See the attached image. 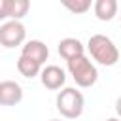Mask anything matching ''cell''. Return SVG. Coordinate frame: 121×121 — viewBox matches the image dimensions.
<instances>
[{"mask_svg":"<svg viewBox=\"0 0 121 121\" xmlns=\"http://www.w3.org/2000/svg\"><path fill=\"white\" fill-rule=\"evenodd\" d=\"M21 55L36 60L38 64H43V62L47 60V57H49V49H47V45H45L43 42H40V40H30V42H26V43L23 45Z\"/></svg>","mask_w":121,"mask_h":121,"instance_id":"cell-8","label":"cell"},{"mask_svg":"<svg viewBox=\"0 0 121 121\" xmlns=\"http://www.w3.org/2000/svg\"><path fill=\"white\" fill-rule=\"evenodd\" d=\"M8 0H0V21L8 19Z\"/></svg>","mask_w":121,"mask_h":121,"instance_id":"cell-13","label":"cell"},{"mask_svg":"<svg viewBox=\"0 0 121 121\" xmlns=\"http://www.w3.org/2000/svg\"><path fill=\"white\" fill-rule=\"evenodd\" d=\"M104 121H119L117 117H108V119H104Z\"/></svg>","mask_w":121,"mask_h":121,"instance_id":"cell-15","label":"cell"},{"mask_svg":"<svg viewBox=\"0 0 121 121\" xmlns=\"http://www.w3.org/2000/svg\"><path fill=\"white\" fill-rule=\"evenodd\" d=\"M30 8L28 0H8V15L11 17V21H19L26 15Z\"/></svg>","mask_w":121,"mask_h":121,"instance_id":"cell-11","label":"cell"},{"mask_svg":"<svg viewBox=\"0 0 121 121\" xmlns=\"http://www.w3.org/2000/svg\"><path fill=\"white\" fill-rule=\"evenodd\" d=\"M62 6L66 8V9H70L72 13H76V15H79V13H85L89 8H91V0H64L62 2Z\"/></svg>","mask_w":121,"mask_h":121,"instance_id":"cell-12","label":"cell"},{"mask_svg":"<svg viewBox=\"0 0 121 121\" xmlns=\"http://www.w3.org/2000/svg\"><path fill=\"white\" fill-rule=\"evenodd\" d=\"M115 113L121 117V95L117 96V100H115Z\"/></svg>","mask_w":121,"mask_h":121,"instance_id":"cell-14","label":"cell"},{"mask_svg":"<svg viewBox=\"0 0 121 121\" xmlns=\"http://www.w3.org/2000/svg\"><path fill=\"white\" fill-rule=\"evenodd\" d=\"M117 8H119L117 0H96L93 6L95 15L100 21H112L117 15Z\"/></svg>","mask_w":121,"mask_h":121,"instance_id":"cell-9","label":"cell"},{"mask_svg":"<svg viewBox=\"0 0 121 121\" xmlns=\"http://www.w3.org/2000/svg\"><path fill=\"white\" fill-rule=\"evenodd\" d=\"M83 95L76 89V87H64L59 95H57V110L60 112V115H64L66 119H76L83 113Z\"/></svg>","mask_w":121,"mask_h":121,"instance_id":"cell-2","label":"cell"},{"mask_svg":"<svg viewBox=\"0 0 121 121\" xmlns=\"http://www.w3.org/2000/svg\"><path fill=\"white\" fill-rule=\"evenodd\" d=\"M66 64H68V72L74 78L76 85H79V87H93L96 83L98 70H96V66L85 55L83 57H78V59H72Z\"/></svg>","mask_w":121,"mask_h":121,"instance_id":"cell-3","label":"cell"},{"mask_svg":"<svg viewBox=\"0 0 121 121\" xmlns=\"http://www.w3.org/2000/svg\"><path fill=\"white\" fill-rule=\"evenodd\" d=\"M40 79H42V85H43V87H47V89H51V91H57V89H60V87L64 85L66 74H64V70H62L60 66L49 64V66H45V68L40 72Z\"/></svg>","mask_w":121,"mask_h":121,"instance_id":"cell-5","label":"cell"},{"mask_svg":"<svg viewBox=\"0 0 121 121\" xmlns=\"http://www.w3.org/2000/svg\"><path fill=\"white\" fill-rule=\"evenodd\" d=\"M51 121H60V119H51Z\"/></svg>","mask_w":121,"mask_h":121,"instance_id":"cell-16","label":"cell"},{"mask_svg":"<svg viewBox=\"0 0 121 121\" xmlns=\"http://www.w3.org/2000/svg\"><path fill=\"white\" fill-rule=\"evenodd\" d=\"M59 55L68 62L72 59L83 57L85 55V47L78 38H64V40L59 42Z\"/></svg>","mask_w":121,"mask_h":121,"instance_id":"cell-7","label":"cell"},{"mask_svg":"<svg viewBox=\"0 0 121 121\" xmlns=\"http://www.w3.org/2000/svg\"><path fill=\"white\" fill-rule=\"evenodd\" d=\"M17 70H19V74H21L23 78H28V79H30V78H36V76L42 72V64H38L36 60L21 55V57L17 59Z\"/></svg>","mask_w":121,"mask_h":121,"instance_id":"cell-10","label":"cell"},{"mask_svg":"<svg viewBox=\"0 0 121 121\" xmlns=\"http://www.w3.org/2000/svg\"><path fill=\"white\" fill-rule=\"evenodd\" d=\"M87 49L91 53V57L102 64V66H113L119 60V49L115 47V43L104 36V34H95L89 38L87 42Z\"/></svg>","mask_w":121,"mask_h":121,"instance_id":"cell-1","label":"cell"},{"mask_svg":"<svg viewBox=\"0 0 121 121\" xmlns=\"http://www.w3.org/2000/svg\"><path fill=\"white\" fill-rule=\"evenodd\" d=\"M23 100V87L17 81H0V106H15Z\"/></svg>","mask_w":121,"mask_h":121,"instance_id":"cell-6","label":"cell"},{"mask_svg":"<svg viewBox=\"0 0 121 121\" xmlns=\"http://www.w3.org/2000/svg\"><path fill=\"white\" fill-rule=\"evenodd\" d=\"M25 38H26V28L21 21H6L0 26V45L8 49L21 45Z\"/></svg>","mask_w":121,"mask_h":121,"instance_id":"cell-4","label":"cell"}]
</instances>
